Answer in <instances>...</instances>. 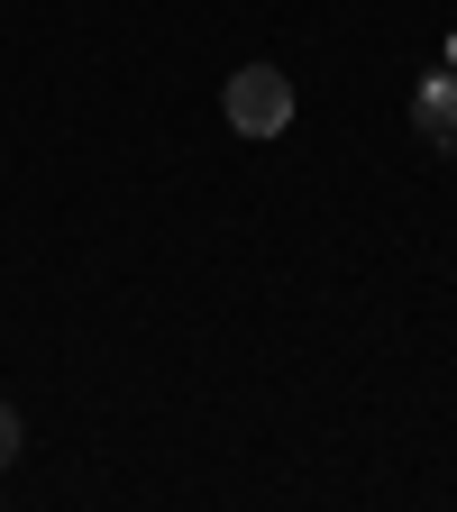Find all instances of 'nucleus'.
Returning a JSON list of instances; mask_svg holds the SVG:
<instances>
[{"label":"nucleus","instance_id":"nucleus-4","mask_svg":"<svg viewBox=\"0 0 457 512\" xmlns=\"http://www.w3.org/2000/svg\"><path fill=\"white\" fill-rule=\"evenodd\" d=\"M448 64H457V37H448Z\"/></svg>","mask_w":457,"mask_h":512},{"label":"nucleus","instance_id":"nucleus-3","mask_svg":"<svg viewBox=\"0 0 457 512\" xmlns=\"http://www.w3.org/2000/svg\"><path fill=\"white\" fill-rule=\"evenodd\" d=\"M10 458H19V412L0 403V467H10Z\"/></svg>","mask_w":457,"mask_h":512},{"label":"nucleus","instance_id":"nucleus-2","mask_svg":"<svg viewBox=\"0 0 457 512\" xmlns=\"http://www.w3.org/2000/svg\"><path fill=\"white\" fill-rule=\"evenodd\" d=\"M412 128H421L439 156H457V64H430V74H421V92H412Z\"/></svg>","mask_w":457,"mask_h":512},{"label":"nucleus","instance_id":"nucleus-1","mask_svg":"<svg viewBox=\"0 0 457 512\" xmlns=\"http://www.w3.org/2000/svg\"><path fill=\"white\" fill-rule=\"evenodd\" d=\"M229 128H238V138L293 128V83L275 74V64H238V74H229Z\"/></svg>","mask_w":457,"mask_h":512}]
</instances>
